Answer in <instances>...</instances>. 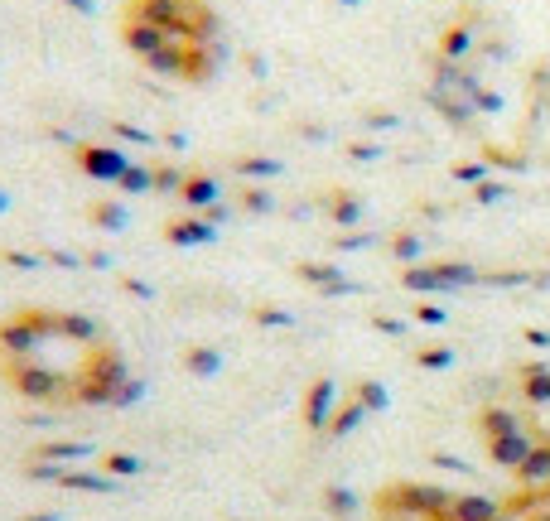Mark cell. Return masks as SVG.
I'll return each mask as SVG.
<instances>
[{"label": "cell", "instance_id": "cell-8", "mask_svg": "<svg viewBox=\"0 0 550 521\" xmlns=\"http://www.w3.org/2000/svg\"><path fill=\"white\" fill-rule=\"evenodd\" d=\"M116 468V473H136L140 468V459H126V454H116V459H107V473Z\"/></svg>", "mask_w": 550, "mask_h": 521}, {"label": "cell", "instance_id": "cell-6", "mask_svg": "<svg viewBox=\"0 0 550 521\" xmlns=\"http://www.w3.org/2000/svg\"><path fill=\"white\" fill-rule=\"evenodd\" d=\"M189 367L198 372V377H208V372H218V353H213V348H193Z\"/></svg>", "mask_w": 550, "mask_h": 521}, {"label": "cell", "instance_id": "cell-9", "mask_svg": "<svg viewBox=\"0 0 550 521\" xmlns=\"http://www.w3.org/2000/svg\"><path fill=\"white\" fill-rule=\"evenodd\" d=\"M63 5H73L78 15H97V0H63Z\"/></svg>", "mask_w": 550, "mask_h": 521}, {"label": "cell", "instance_id": "cell-3", "mask_svg": "<svg viewBox=\"0 0 550 521\" xmlns=\"http://www.w3.org/2000/svg\"><path fill=\"white\" fill-rule=\"evenodd\" d=\"M218 198V184L213 179H184V203L189 208H203V203H213Z\"/></svg>", "mask_w": 550, "mask_h": 521}, {"label": "cell", "instance_id": "cell-4", "mask_svg": "<svg viewBox=\"0 0 550 521\" xmlns=\"http://www.w3.org/2000/svg\"><path fill=\"white\" fill-rule=\"evenodd\" d=\"M324 411H329V382H319L309 391V425H324Z\"/></svg>", "mask_w": 550, "mask_h": 521}, {"label": "cell", "instance_id": "cell-1", "mask_svg": "<svg viewBox=\"0 0 550 521\" xmlns=\"http://www.w3.org/2000/svg\"><path fill=\"white\" fill-rule=\"evenodd\" d=\"M126 20H145L155 29H169V34H193V39H218L222 20L208 0H131L126 5Z\"/></svg>", "mask_w": 550, "mask_h": 521}, {"label": "cell", "instance_id": "cell-5", "mask_svg": "<svg viewBox=\"0 0 550 521\" xmlns=\"http://www.w3.org/2000/svg\"><path fill=\"white\" fill-rule=\"evenodd\" d=\"M116 184H121L126 193H140V189H150V184H155V174H150V169H126Z\"/></svg>", "mask_w": 550, "mask_h": 521}, {"label": "cell", "instance_id": "cell-2", "mask_svg": "<svg viewBox=\"0 0 550 521\" xmlns=\"http://www.w3.org/2000/svg\"><path fill=\"white\" fill-rule=\"evenodd\" d=\"M78 160H83V169L92 179H121V174L131 169V160H126L121 150H107V145H83Z\"/></svg>", "mask_w": 550, "mask_h": 521}, {"label": "cell", "instance_id": "cell-10", "mask_svg": "<svg viewBox=\"0 0 550 521\" xmlns=\"http://www.w3.org/2000/svg\"><path fill=\"white\" fill-rule=\"evenodd\" d=\"M343 5H362V0H343Z\"/></svg>", "mask_w": 550, "mask_h": 521}, {"label": "cell", "instance_id": "cell-11", "mask_svg": "<svg viewBox=\"0 0 550 521\" xmlns=\"http://www.w3.org/2000/svg\"><path fill=\"white\" fill-rule=\"evenodd\" d=\"M0 208H5V193H0Z\"/></svg>", "mask_w": 550, "mask_h": 521}, {"label": "cell", "instance_id": "cell-7", "mask_svg": "<svg viewBox=\"0 0 550 521\" xmlns=\"http://www.w3.org/2000/svg\"><path fill=\"white\" fill-rule=\"evenodd\" d=\"M39 454H49V459H83L87 449H83V444H44Z\"/></svg>", "mask_w": 550, "mask_h": 521}]
</instances>
